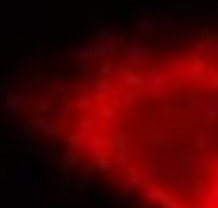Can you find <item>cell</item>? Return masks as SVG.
Segmentation results:
<instances>
[{"label": "cell", "instance_id": "cell-1", "mask_svg": "<svg viewBox=\"0 0 218 208\" xmlns=\"http://www.w3.org/2000/svg\"><path fill=\"white\" fill-rule=\"evenodd\" d=\"M83 161L154 208H218V43L105 56L71 90Z\"/></svg>", "mask_w": 218, "mask_h": 208}]
</instances>
